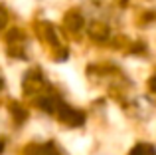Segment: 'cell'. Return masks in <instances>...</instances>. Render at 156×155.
Returning <instances> with one entry per match:
<instances>
[{
  "label": "cell",
  "instance_id": "6da1fadb",
  "mask_svg": "<svg viewBox=\"0 0 156 155\" xmlns=\"http://www.w3.org/2000/svg\"><path fill=\"white\" fill-rule=\"evenodd\" d=\"M130 155H156V151H154L152 145H144V143H140V145H136V147L130 151Z\"/></svg>",
  "mask_w": 156,
  "mask_h": 155
},
{
  "label": "cell",
  "instance_id": "3957f363",
  "mask_svg": "<svg viewBox=\"0 0 156 155\" xmlns=\"http://www.w3.org/2000/svg\"><path fill=\"white\" fill-rule=\"evenodd\" d=\"M150 85H152V88L156 89V78H154V80H152V81H150Z\"/></svg>",
  "mask_w": 156,
  "mask_h": 155
},
{
  "label": "cell",
  "instance_id": "277c9868",
  "mask_svg": "<svg viewBox=\"0 0 156 155\" xmlns=\"http://www.w3.org/2000/svg\"><path fill=\"white\" fill-rule=\"evenodd\" d=\"M2 149H4V145H2V141H0V151H2Z\"/></svg>",
  "mask_w": 156,
  "mask_h": 155
},
{
  "label": "cell",
  "instance_id": "7a4b0ae2",
  "mask_svg": "<svg viewBox=\"0 0 156 155\" xmlns=\"http://www.w3.org/2000/svg\"><path fill=\"white\" fill-rule=\"evenodd\" d=\"M4 22H6V12H4L2 8H0V28L4 26Z\"/></svg>",
  "mask_w": 156,
  "mask_h": 155
}]
</instances>
